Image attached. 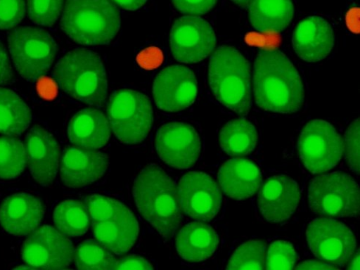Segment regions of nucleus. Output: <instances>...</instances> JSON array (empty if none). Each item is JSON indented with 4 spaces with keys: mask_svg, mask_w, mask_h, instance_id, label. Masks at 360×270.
I'll list each match as a JSON object with an SVG mask.
<instances>
[{
    "mask_svg": "<svg viewBox=\"0 0 360 270\" xmlns=\"http://www.w3.org/2000/svg\"><path fill=\"white\" fill-rule=\"evenodd\" d=\"M255 97L263 110L279 114L299 111L304 101L301 77L289 58L277 50H266L255 63Z\"/></svg>",
    "mask_w": 360,
    "mask_h": 270,
    "instance_id": "nucleus-1",
    "label": "nucleus"
},
{
    "mask_svg": "<svg viewBox=\"0 0 360 270\" xmlns=\"http://www.w3.org/2000/svg\"><path fill=\"white\" fill-rule=\"evenodd\" d=\"M134 197L140 213L162 236L174 235L183 218L179 190L161 168L150 165L141 171Z\"/></svg>",
    "mask_w": 360,
    "mask_h": 270,
    "instance_id": "nucleus-2",
    "label": "nucleus"
},
{
    "mask_svg": "<svg viewBox=\"0 0 360 270\" xmlns=\"http://www.w3.org/2000/svg\"><path fill=\"white\" fill-rule=\"evenodd\" d=\"M209 81L219 102L239 115L249 112L252 104L250 63L234 47H218L210 59Z\"/></svg>",
    "mask_w": 360,
    "mask_h": 270,
    "instance_id": "nucleus-3",
    "label": "nucleus"
},
{
    "mask_svg": "<svg viewBox=\"0 0 360 270\" xmlns=\"http://www.w3.org/2000/svg\"><path fill=\"white\" fill-rule=\"evenodd\" d=\"M60 25L77 43L107 44L118 33L120 15L110 0H67Z\"/></svg>",
    "mask_w": 360,
    "mask_h": 270,
    "instance_id": "nucleus-4",
    "label": "nucleus"
},
{
    "mask_svg": "<svg viewBox=\"0 0 360 270\" xmlns=\"http://www.w3.org/2000/svg\"><path fill=\"white\" fill-rule=\"evenodd\" d=\"M60 88L70 97L90 105L102 106L108 83L101 57L86 50H76L60 59L55 70Z\"/></svg>",
    "mask_w": 360,
    "mask_h": 270,
    "instance_id": "nucleus-5",
    "label": "nucleus"
},
{
    "mask_svg": "<svg viewBox=\"0 0 360 270\" xmlns=\"http://www.w3.org/2000/svg\"><path fill=\"white\" fill-rule=\"evenodd\" d=\"M107 113L114 133L125 144L142 142L152 128L151 103L146 95L136 91L122 89L115 92Z\"/></svg>",
    "mask_w": 360,
    "mask_h": 270,
    "instance_id": "nucleus-6",
    "label": "nucleus"
},
{
    "mask_svg": "<svg viewBox=\"0 0 360 270\" xmlns=\"http://www.w3.org/2000/svg\"><path fill=\"white\" fill-rule=\"evenodd\" d=\"M313 213L328 217H354L359 214V189L349 174L333 172L313 179L308 193Z\"/></svg>",
    "mask_w": 360,
    "mask_h": 270,
    "instance_id": "nucleus-7",
    "label": "nucleus"
},
{
    "mask_svg": "<svg viewBox=\"0 0 360 270\" xmlns=\"http://www.w3.org/2000/svg\"><path fill=\"white\" fill-rule=\"evenodd\" d=\"M9 51L15 68L27 80L49 70L58 51L52 37L42 29L22 27L8 36Z\"/></svg>",
    "mask_w": 360,
    "mask_h": 270,
    "instance_id": "nucleus-8",
    "label": "nucleus"
},
{
    "mask_svg": "<svg viewBox=\"0 0 360 270\" xmlns=\"http://www.w3.org/2000/svg\"><path fill=\"white\" fill-rule=\"evenodd\" d=\"M345 144L334 127L321 120H311L303 129L298 141L301 161L313 174L326 172L340 162Z\"/></svg>",
    "mask_w": 360,
    "mask_h": 270,
    "instance_id": "nucleus-9",
    "label": "nucleus"
},
{
    "mask_svg": "<svg viewBox=\"0 0 360 270\" xmlns=\"http://www.w3.org/2000/svg\"><path fill=\"white\" fill-rule=\"evenodd\" d=\"M307 238L311 251L317 258L340 266L349 262L356 247L352 231L333 219L311 221L307 230Z\"/></svg>",
    "mask_w": 360,
    "mask_h": 270,
    "instance_id": "nucleus-10",
    "label": "nucleus"
},
{
    "mask_svg": "<svg viewBox=\"0 0 360 270\" xmlns=\"http://www.w3.org/2000/svg\"><path fill=\"white\" fill-rule=\"evenodd\" d=\"M22 255L31 269H66L73 259L74 248L64 234L44 226L28 236Z\"/></svg>",
    "mask_w": 360,
    "mask_h": 270,
    "instance_id": "nucleus-11",
    "label": "nucleus"
},
{
    "mask_svg": "<svg viewBox=\"0 0 360 270\" xmlns=\"http://www.w3.org/2000/svg\"><path fill=\"white\" fill-rule=\"evenodd\" d=\"M170 45L172 53L177 60L197 63L213 51L216 37L207 21L196 17H184L172 27Z\"/></svg>",
    "mask_w": 360,
    "mask_h": 270,
    "instance_id": "nucleus-12",
    "label": "nucleus"
},
{
    "mask_svg": "<svg viewBox=\"0 0 360 270\" xmlns=\"http://www.w3.org/2000/svg\"><path fill=\"white\" fill-rule=\"evenodd\" d=\"M200 139L190 124L170 122L161 127L155 138V148L162 160L176 169L192 167L200 153Z\"/></svg>",
    "mask_w": 360,
    "mask_h": 270,
    "instance_id": "nucleus-13",
    "label": "nucleus"
},
{
    "mask_svg": "<svg viewBox=\"0 0 360 270\" xmlns=\"http://www.w3.org/2000/svg\"><path fill=\"white\" fill-rule=\"evenodd\" d=\"M178 190L181 209L188 216L209 221L220 211L221 189L207 174L199 172L186 174Z\"/></svg>",
    "mask_w": 360,
    "mask_h": 270,
    "instance_id": "nucleus-14",
    "label": "nucleus"
},
{
    "mask_svg": "<svg viewBox=\"0 0 360 270\" xmlns=\"http://www.w3.org/2000/svg\"><path fill=\"white\" fill-rule=\"evenodd\" d=\"M153 97L156 105L169 112H177L191 105L197 97L194 73L183 66H171L155 77Z\"/></svg>",
    "mask_w": 360,
    "mask_h": 270,
    "instance_id": "nucleus-15",
    "label": "nucleus"
},
{
    "mask_svg": "<svg viewBox=\"0 0 360 270\" xmlns=\"http://www.w3.org/2000/svg\"><path fill=\"white\" fill-rule=\"evenodd\" d=\"M25 150L31 174L41 186L51 185L56 176L60 148L54 136L35 125L26 136Z\"/></svg>",
    "mask_w": 360,
    "mask_h": 270,
    "instance_id": "nucleus-16",
    "label": "nucleus"
},
{
    "mask_svg": "<svg viewBox=\"0 0 360 270\" xmlns=\"http://www.w3.org/2000/svg\"><path fill=\"white\" fill-rule=\"evenodd\" d=\"M108 158L101 152L70 147L63 154L60 176L70 188H79L100 179L108 167Z\"/></svg>",
    "mask_w": 360,
    "mask_h": 270,
    "instance_id": "nucleus-17",
    "label": "nucleus"
},
{
    "mask_svg": "<svg viewBox=\"0 0 360 270\" xmlns=\"http://www.w3.org/2000/svg\"><path fill=\"white\" fill-rule=\"evenodd\" d=\"M300 200L298 184L286 176H275L260 190L258 207L265 219L281 222L292 216Z\"/></svg>",
    "mask_w": 360,
    "mask_h": 270,
    "instance_id": "nucleus-18",
    "label": "nucleus"
},
{
    "mask_svg": "<svg viewBox=\"0 0 360 270\" xmlns=\"http://www.w3.org/2000/svg\"><path fill=\"white\" fill-rule=\"evenodd\" d=\"M334 44L333 29L321 18H307L294 30V51L306 62L316 63L325 59L332 52Z\"/></svg>",
    "mask_w": 360,
    "mask_h": 270,
    "instance_id": "nucleus-19",
    "label": "nucleus"
},
{
    "mask_svg": "<svg viewBox=\"0 0 360 270\" xmlns=\"http://www.w3.org/2000/svg\"><path fill=\"white\" fill-rule=\"evenodd\" d=\"M45 212L41 199L21 193L8 197L0 207V224L10 234L24 236L40 224Z\"/></svg>",
    "mask_w": 360,
    "mask_h": 270,
    "instance_id": "nucleus-20",
    "label": "nucleus"
},
{
    "mask_svg": "<svg viewBox=\"0 0 360 270\" xmlns=\"http://www.w3.org/2000/svg\"><path fill=\"white\" fill-rule=\"evenodd\" d=\"M218 179L224 193L236 200L253 196L262 184L259 169L244 158H234L226 162L219 171Z\"/></svg>",
    "mask_w": 360,
    "mask_h": 270,
    "instance_id": "nucleus-21",
    "label": "nucleus"
},
{
    "mask_svg": "<svg viewBox=\"0 0 360 270\" xmlns=\"http://www.w3.org/2000/svg\"><path fill=\"white\" fill-rule=\"evenodd\" d=\"M68 135L77 147L95 150L104 147L111 136L110 126L102 111L86 108L71 120Z\"/></svg>",
    "mask_w": 360,
    "mask_h": 270,
    "instance_id": "nucleus-22",
    "label": "nucleus"
},
{
    "mask_svg": "<svg viewBox=\"0 0 360 270\" xmlns=\"http://www.w3.org/2000/svg\"><path fill=\"white\" fill-rule=\"evenodd\" d=\"M92 226L97 240L117 255L129 252L139 234L138 222L131 211L110 220L92 222Z\"/></svg>",
    "mask_w": 360,
    "mask_h": 270,
    "instance_id": "nucleus-23",
    "label": "nucleus"
},
{
    "mask_svg": "<svg viewBox=\"0 0 360 270\" xmlns=\"http://www.w3.org/2000/svg\"><path fill=\"white\" fill-rule=\"evenodd\" d=\"M215 231L201 222H192L184 226L176 238V248L186 261L198 262L209 259L218 246Z\"/></svg>",
    "mask_w": 360,
    "mask_h": 270,
    "instance_id": "nucleus-24",
    "label": "nucleus"
},
{
    "mask_svg": "<svg viewBox=\"0 0 360 270\" xmlns=\"http://www.w3.org/2000/svg\"><path fill=\"white\" fill-rule=\"evenodd\" d=\"M294 8L291 0H254L249 6L250 23L264 34H277L291 22Z\"/></svg>",
    "mask_w": 360,
    "mask_h": 270,
    "instance_id": "nucleus-25",
    "label": "nucleus"
},
{
    "mask_svg": "<svg viewBox=\"0 0 360 270\" xmlns=\"http://www.w3.org/2000/svg\"><path fill=\"white\" fill-rule=\"evenodd\" d=\"M30 110L13 91L0 88V134H22L31 122Z\"/></svg>",
    "mask_w": 360,
    "mask_h": 270,
    "instance_id": "nucleus-26",
    "label": "nucleus"
},
{
    "mask_svg": "<svg viewBox=\"0 0 360 270\" xmlns=\"http://www.w3.org/2000/svg\"><path fill=\"white\" fill-rule=\"evenodd\" d=\"M258 134L252 123L245 119L229 122L220 134L221 146L231 156H242L252 152L257 146Z\"/></svg>",
    "mask_w": 360,
    "mask_h": 270,
    "instance_id": "nucleus-27",
    "label": "nucleus"
},
{
    "mask_svg": "<svg viewBox=\"0 0 360 270\" xmlns=\"http://www.w3.org/2000/svg\"><path fill=\"white\" fill-rule=\"evenodd\" d=\"M53 218L59 232L68 236H80L89 229L88 210L80 201L67 200L60 203L55 210Z\"/></svg>",
    "mask_w": 360,
    "mask_h": 270,
    "instance_id": "nucleus-28",
    "label": "nucleus"
},
{
    "mask_svg": "<svg viewBox=\"0 0 360 270\" xmlns=\"http://www.w3.org/2000/svg\"><path fill=\"white\" fill-rule=\"evenodd\" d=\"M74 256L78 269H115L117 262L107 248L93 240L85 241L78 246Z\"/></svg>",
    "mask_w": 360,
    "mask_h": 270,
    "instance_id": "nucleus-29",
    "label": "nucleus"
},
{
    "mask_svg": "<svg viewBox=\"0 0 360 270\" xmlns=\"http://www.w3.org/2000/svg\"><path fill=\"white\" fill-rule=\"evenodd\" d=\"M26 164V150L21 141L12 137L0 138V179L18 177Z\"/></svg>",
    "mask_w": 360,
    "mask_h": 270,
    "instance_id": "nucleus-30",
    "label": "nucleus"
},
{
    "mask_svg": "<svg viewBox=\"0 0 360 270\" xmlns=\"http://www.w3.org/2000/svg\"><path fill=\"white\" fill-rule=\"evenodd\" d=\"M266 243L262 240H250L234 252L227 269H264Z\"/></svg>",
    "mask_w": 360,
    "mask_h": 270,
    "instance_id": "nucleus-31",
    "label": "nucleus"
},
{
    "mask_svg": "<svg viewBox=\"0 0 360 270\" xmlns=\"http://www.w3.org/2000/svg\"><path fill=\"white\" fill-rule=\"evenodd\" d=\"M86 202L92 222L110 220L130 211L120 202L99 195L88 197Z\"/></svg>",
    "mask_w": 360,
    "mask_h": 270,
    "instance_id": "nucleus-32",
    "label": "nucleus"
},
{
    "mask_svg": "<svg viewBox=\"0 0 360 270\" xmlns=\"http://www.w3.org/2000/svg\"><path fill=\"white\" fill-rule=\"evenodd\" d=\"M64 0H27L29 18L44 26L53 25L59 18Z\"/></svg>",
    "mask_w": 360,
    "mask_h": 270,
    "instance_id": "nucleus-33",
    "label": "nucleus"
},
{
    "mask_svg": "<svg viewBox=\"0 0 360 270\" xmlns=\"http://www.w3.org/2000/svg\"><path fill=\"white\" fill-rule=\"evenodd\" d=\"M293 246L285 241L274 243L269 250L267 269H292L297 261Z\"/></svg>",
    "mask_w": 360,
    "mask_h": 270,
    "instance_id": "nucleus-34",
    "label": "nucleus"
},
{
    "mask_svg": "<svg viewBox=\"0 0 360 270\" xmlns=\"http://www.w3.org/2000/svg\"><path fill=\"white\" fill-rule=\"evenodd\" d=\"M25 13V0H0V30L19 24Z\"/></svg>",
    "mask_w": 360,
    "mask_h": 270,
    "instance_id": "nucleus-35",
    "label": "nucleus"
},
{
    "mask_svg": "<svg viewBox=\"0 0 360 270\" xmlns=\"http://www.w3.org/2000/svg\"><path fill=\"white\" fill-rule=\"evenodd\" d=\"M347 160L352 170L359 174V119L352 122L346 134Z\"/></svg>",
    "mask_w": 360,
    "mask_h": 270,
    "instance_id": "nucleus-36",
    "label": "nucleus"
},
{
    "mask_svg": "<svg viewBox=\"0 0 360 270\" xmlns=\"http://www.w3.org/2000/svg\"><path fill=\"white\" fill-rule=\"evenodd\" d=\"M172 1L182 13L200 15L212 10L217 0H172Z\"/></svg>",
    "mask_w": 360,
    "mask_h": 270,
    "instance_id": "nucleus-37",
    "label": "nucleus"
},
{
    "mask_svg": "<svg viewBox=\"0 0 360 270\" xmlns=\"http://www.w3.org/2000/svg\"><path fill=\"white\" fill-rule=\"evenodd\" d=\"M164 56L158 47L151 46L141 52L137 61L141 68L146 70H153L159 68L163 63Z\"/></svg>",
    "mask_w": 360,
    "mask_h": 270,
    "instance_id": "nucleus-38",
    "label": "nucleus"
},
{
    "mask_svg": "<svg viewBox=\"0 0 360 270\" xmlns=\"http://www.w3.org/2000/svg\"><path fill=\"white\" fill-rule=\"evenodd\" d=\"M115 269H153V267L142 257L129 256L117 261Z\"/></svg>",
    "mask_w": 360,
    "mask_h": 270,
    "instance_id": "nucleus-39",
    "label": "nucleus"
},
{
    "mask_svg": "<svg viewBox=\"0 0 360 270\" xmlns=\"http://www.w3.org/2000/svg\"><path fill=\"white\" fill-rule=\"evenodd\" d=\"M13 79V72L8 56L4 45L0 43V84L11 82Z\"/></svg>",
    "mask_w": 360,
    "mask_h": 270,
    "instance_id": "nucleus-40",
    "label": "nucleus"
},
{
    "mask_svg": "<svg viewBox=\"0 0 360 270\" xmlns=\"http://www.w3.org/2000/svg\"><path fill=\"white\" fill-rule=\"evenodd\" d=\"M339 266L318 261H307L296 267V269H340Z\"/></svg>",
    "mask_w": 360,
    "mask_h": 270,
    "instance_id": "nucleus-41",
    "label": "nucleus"
},
{
    "mask_svg": "<svg viewBox=\"0 0 360 270\" xmlns=\"http://www.w3.org/2000/svg\"><path fill=\"white\" fill-rule=\"evenodd\" d=\"M113 1L125 10L134 11L142 7L147 0H113Z\"/></svg>",
    "mask_w": 360,
    "mask_h": 270,
    "instance_id": "nucleus-42",
    "label": "nucleus"
},
{
    "mask_svg": "<svg viewBox=\"0 0 360 270\" xmlns=\"http://www.w3.org/2000/svg\"><path fill=\"white\" fill-rule=\"evenodd\" d=\"M39 90L44 93L45 96H54L56 93V86L50 81H45L44 83L40 84Z\"/></svg>",
    "mask_w": 360,
    "mask_h": 270,
    "instance_id": "nucleus-43",
    "label": "nucleus"
},
{
    "mask_svg": "<svg viewBox=\"0 0 360 270\" xmlns=\"http://www.w3.org/2000/svg\"><path fill=\"white\" fill-rule=\"evenodd\" d=\"M357 250L356 256L354 257L351 264L348 267L349 269H359V253Z\"/></svg>",
    "mask_w": 360,
    "mask_h": 270,
    "instance_id": "nucleus-44",
    "label": "nucleus"
},
{
    "mask_svg": "<svg viewBox=\"0 0 360 270\" xmlns=\"http://www.w3.org/2000/svg\"><path fill=\"white\" fill-rule=\"evenodd\" d=\"M231 1L240 7L247 8L252 4L254 0H231Z\"/></svg>",
    "mask_w": 360,
    "mask_h": 270,
    "instance_id": "nucleus-45",
    "label": "nucleus"
},
{
    "mask_svg": "<svg viewBox=\"0 0 360 270\" xmlns=\"http://www.w3.org/2000/svg\"><path fill=\"white\" fill-rule=\"evenodd\" d=\"M14 269H31V268H30V267H29V266L26 267V266H23V265H22V266H18V267H15V268H14Z\"/></svg>",
    "mask_w": 360,
    "mask_h": 270,
    "instance_id": "nucleus-46",
    "label": "nucleus"
}]
</instances>
